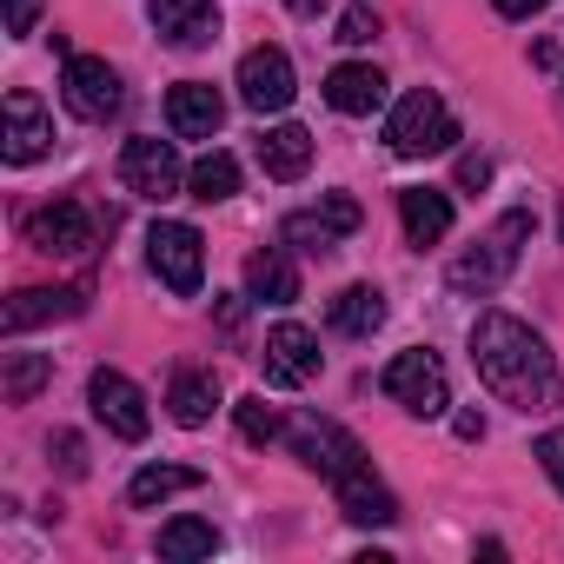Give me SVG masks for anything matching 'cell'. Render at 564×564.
<instances>
[{
    "label": "cell",
    "instance_id": "1",
    "mask_svg": "<svg viewBox=\"0 0 564 564\" xmlns=\"http://www.w3.org/2000/svg\"><path fill=\"white\" fill-rule=\"evenodd\" d=\"M471 366H478L485 392H491L498 405L524 412V419H538V412L557 405V359H551V346H544L524 319H511V313H478V319H471Z\"/></svg>",
    "mask_w": 564,
    "mask_h": 564
},
{
    "label": "cell",
    "instance_id": "2",
    "mask_svg": "<svg viewBox=\"0 0 564 564\" xmlns=\"http://www.w3.org/2000/svg\"><path fill=\"white\" fill-rule=\"evenodd\" d=\"M524 239H531V213H505L491 232H478V246H471V252H458V259H452L445 286H452V293H465V300L498 293L505 279H511V265H518V252H524Z\"/></svg>",
    "mask_w": 564,
    "mask_h": 564
},
{
    "label": "cell",
    "instance_id": "3",
    "mask_svg": "<svg viewBox=\"0 0 564 564\" xmlns=\"http://www.w3.org/2000/svg\"><path fill=\"white\" fill-rule=\"evenodd\" d=\"M386 140H392L399 160H432V153H445V147L458 140V120H452V107H445L432 87H412V94L392 107Z\"/></svg>",
    "mask_w": 564,
    "mask_h": 564
},
{
    "label": "cell",
    "instance_id": "4",
    "mask_svg": "<svg viewBox=\"0 0 564 564\" xmlns=\"http://www.w3.org/2000/svg\"><path fill=\"white\" fill-rule=\"evenodd\" d=\"M147 265L160 272L166 293L193 300L199 279H206V239H199L186 219H153V232H147Z\"/></svg>",
    "mask_w": 564,
    "mask_h": 564
},
{
    "label": "cell",
    "instance_id": "5",
    "mask_svg": "<svg viewBox=\"0 0 564 564\" xmlns=\"http://www.w3.org/2000/svg\"><path fill=\"white\" fill-rule=\"evenodd\" d=\"M379 392L392 399V405H405L412 419H445V405H452V386H445V366H438V352H399L386 372H379Z\"/></svg>",
    "mask_w": 564,
    "mask_h": 564
},
{
    "label": "cell",
    "instance_id": "6",
    "mask_svg": "<svg viewBox=\"0 0 564 564\" xmlns=\"http://www.w3.org/2000/svg\"><path fill=\"white\" fill-rule=\"evenodd\" d=\"M286 445H293V452H300V458H306V465H313L319 478H333V485H339L346 471H359V465H366V445H359V438H352L346 425L319 419V412L293 419V425H286Z\"/></svg>",
    "mask_w": 564,
    "mask_h": 564
},
{
    "label": "cell",
    "instance_id": "7",
    "mask_svg": "<svg viewBox=\"0 0 564 564\" xmlns=\"http://www.w3.org/2000/svg\"><path fill=\"white\" fill-rule=\"evenodd\" d=\"M61 100H67V113H74V120H94V127H107V120L120 113V74H113L107 61H94V54H67Z\"/></svg>",
    "mask_w": 564,
    "mask_h": 564
},
{
    "label": "cell",
    "instance_id": "8",
    "mask_svg": "<svg viewBox=\"0 0 564 564\" xmlns=\"http://www.w3.org/2000/svg\"><path fill=\"white\" fill-rule=\"evenodd\" d=\"M87 405H94V419L113 432V438H127V445H140L147 438V399H140V386L127 379V372H113V366H100L94 379H87Z\"/></svg>",
    "mask_w": 564,
    "mask_h": 564
},
{
    "label": "cell",
    "instance_id": "9",
    "mask_svg": "<svg viewBox=\"0 0 564 564\" xmlns=\"http://www.w3.org/2000/svg\"><path fill=\"white\" fill-rule=\"evenodd\" d=\"M359 199L352 193H326L319 206H306V213H286V226H279V232H286V246H300V252H333L346 232H359Z\"/></svg>",
    "mask_w": 564,
    "mask_h": 564
},
{
    "label": "cell",
    "instance_id": "10",
    "mask_svg": "<svg viewBox=\"0 0 564 564\" xmlns=\"http://www.w3.org/2000/svg\"><path fill=\"white\" fill-rule=\"evenodd\" d=\"M28 239H34V252L80 259V252H94V219H87L80 199H47V206L28 213Z\"/></svg>",
    "mask_w": 564,
    "mask_h": 564
},
{
    "label": "cell",
    "instance_id": "11",
    "mask_svg": "<svg viewBox=\"0 0 564 564\" xmlns=\"http://www.w3.org/2000/svg\"><path fill=\"white\" fill-rule=\"evenodd\" d=\"M293 61H286V47H252L246 61H239V100L252 107V113H286L293 107Z\"/></svg>",
    "mask_w": 564,
    "mask_h": 564
},
{
    "label": "cell",
    "instance_id": "12",
    "mask_svg": "<svg viewBox=\"0 0 564 564\" xmlns=\"http://www.w3.org/2000/svg\"><path fill=\"white\" fill-rule=\"evenodd\" d=\"M319 333L286 319V326H272L265 333V386H313L319 379Z\"/></svg>",
    "mask_w": 564,
    "mask_h": 564
},
{
    "label": "cell",
    "instance_id": "13",
    "mask_svg": "<svg viewBox=\"0 0 564 564\" xmlns=\"http://www.w3.org/2000/svg\"><path fill=\"white\" fill-rule=\"evenodd\" d=\"M120 180H127V193H140V199H173L180 193V153H173V140H127L120 147Z\"/></svg>",
    "mask_w": 564,
    "mask_h": 564
},
{
    "label": "cell",
    "instance_id": "14",
    "mask_svg": "<svg viewBox=\"0 0 564 564\" xmlns=\"http://www.w3.org/2000/svg\"><path fill=\"white\" fill-rule=\"evenodd\" d=\"M147 21L166 47L193 54V47H213L219 41V8L213 0H147Z\"/></svg>",
    "mask_w": 564,
    "mask_h": 564
},
{
    "label": "cell",
    "instance_id": "15",
    "mask_svg": "<svg viewBox=\"0 0 564 564\" xmlns=\"http://www.w3.org/2000/svg\"><path fill=\"white\" fill-rule=\"evenodd\" d=\"M47 147H54V113L28 87H14L8 94V166H34Z\"/></svg>",
    "mask_w": 564,
    "mask_h": 564
},
{
    "label": "cell",
    "instance_id": "16",
    "mask_svg": "<svg viewBox=\"0 0 564 564\" xmlns=\"http://www.w3.org/2000/svg\"><path fill=\"white\" fill-rule=\"evenodd\" d=\"M87 306V293L80 286H28V293H14L8 300V339H21V333H34V326H47V319H74Z\"/></svg>",
    "mask_w": 564,
    "mask_h": 564
},
{
    "label": "cell",
    "instance_id": "17",
    "mask_svg": "<svg viewBox=\"0 0 564 564\" xmlns=\"http://www.w3.org/2000/svg\"><path fill=\"white\" fill-rule=\"evenodd\" d=\"M326 107H333V113H346V120L379 113V107H386V74H379V67H366V61L333 67V74H326Z\"/></svg>",
    "mask_w": 564,
    "mask_h": 564
},
{
    "label": "cell",
    "instance_id": "18",
    "mask_svg": "<svg viewBox=\"0 0 564 564\" xmlns=\"http://www.w3.org/2000/svg\"><path fill=\"white\" fill-rule=\"evenodd\" d=\"M219 120H226V100H219L206 80H180V87L166 94V127H173L180 140H213Z\"/></svg>",
    "mask_w": 564,
    "mask_h": 564
},
{
    "label": "cell",
    "instance_id": "19",
    "mask_svg": "<svg viewBox=\"0 0 564 564\" xmlns=\"http://www.w3.org/2000/svg\"><path fill=\"white\" fill-rule=\"evenodd\" d=\"M399 219H405V239L412 246H438L452 232V193L438 186H405L399 193Z\"/></svg>",
    "mask_w": 564,
    "mask_h": 564
},
{
    "label": "cell",
    "instance_id": "20",
    "mask_svg": "<svg viewBox=\"0 0 564 564\" xmlns=\"http://www.w3.org/2000/svg\"><path fill=\"white\" fill-rule=\"evenodd\" d=\"M246 300H265V306H293L300 300V265L279 252V246H265V252H252L246 259Z\"/></svg>",
    "mask_w": 564,
    "mask_h": 564
},
{
    "label": "cell",
    "instance_id": "21",
    "mask_svg": "<svg viewBox=\"0 0 564 564\" xmlns=\"http://www.w3.org/2000/svg\"><path fill=\"white\" fill-rule=\"evenodd\" d=\"M333 491H339V511H346L352 524H392V518H399V498H392L366 465H359V471H346Z\"/></svg>",
    "mask_w": 564,
    "mask_h": 564
},
{
    "label": "cell",
    "instance_id": "22",
    "mask_svg": "<svg viewBox=\"0 0 564 564\" xmlns=\"http://www.w3.org/2000/svg\"><path fill=\"white\" fill-rule=\"evenodd\" d=\"M313 166V133L306 127H272L259 140V173L265 180H300Z\"/></svg>",
    "mask_w": 564,
    "mask_h": 564
},
{
    "label": "cell",
    "instance_id": "23",
    "mask_svg": "<svg viewBox=\"0 0 564 564\" xmlns=\"http://www.w3.org/2000/svg\"><path fill=\"white\" fill-rule=\"evenodd\" d=\"M326 319H333V333H346V339H372V333L386 326V293H379V286H346V293L326 306Z\"/></svg>",
    "mask_w": 564,
    "mask_h": 564
},
{
    "label": "cell",
    "instance_id": "24",
    "mask_svg": "<svg viewBox=\"0 0 564 564\" xmlns=\"http://www.w3.org/2000/svg\"><path fill=\"white\" fill-rule=\"evenodd\" d=\"M166 405H173V425L199 432V425L213 419V405H219V386H213L206 372H173V392H166Z\"/></svg>",
    "mask_w": 564,
    "mask_h": 564
},
{
    "label": "cell",
    "instance_id": "25",
    "mask_svg": "<svg viewBox=\"0 0 564 564\" xmlns=\"http://www.w3.org/2000/svg\"><path fill=\"white\" fill-rule=\"evenodd\" d=\"M186 186H193V199H199V206H219V199H232V193H239V160H232V153H206V160H193Z\"/></svg>",
    "mask_w": 564,
    "mask_h": 564
},
{
    "label": "cell",
    "instance_id": "26",
    "mask_svg": "<svg viewBox=\"0 0 564 564\" xmlns=\"http://www.w3.org/2000/svg\"><path fill=\"white\" fill-rule=\"evenodd\" d=\"M193 485H199V471H186V465H147V471H133L127 498L147 511V505H166L173 491H193Z\"/></svg>",
    "mask_w": 564,
    "mask_h": 564
},
{
    "label": "cell",
    "instance_id": "27",
    "mask_svg": "<svg viewBox=\"0 0 564 564\" xmlns=\"http://www.w3.org/2000/svg\"><path fill=\"white\" fill-rule=\"evenodd\" d=\"M219 551V531L206 524V518H173V524H160V557H213Z\"/></svg>",
    "mask_w": 564,
    "mask_h": 564
},
{
    "label": "cell",
    "instance_id": "28",
    "mask_svg": "<svg viewBox=\"0 0 564 564\" xmlns=\"http://www.w3.org/2000/svg\"><path fill=\"white\" fill-rule=\"evenodd\" d=\"M54 379V359L47 352H8V372H0V392H8V405H28L41 386Z\"/></svg>",
    "mask_w": 564,
    "mask_h": 564
},
{
    "label": "cell",
    "instance_id": "29",
    "mask_svg": "<svg viewBox=\"0 0 564 564\" xmlns=\"http://www.w3.org/2000/svg\"><path fill=\"white\" fill-rule=\"evenodd\" d=\"M232 419H239V432H246L252 445H272L279 432H286V425H279V412H272L259 392H252V399H239V405H232Z\"/></svg>",
    "mask_w": 564,
    "mask_h": 564
},
{
    "label": "cell",
    "instance_id": "30",
    "mask_svg": "<svg viewBox=\"0 0 564 564\" xmlns=\"http://www.w3.org/2000/svg\"><path fill=\"white\" fill-rule=\"evenodd\" d=\"M531 458L544 465V478L557 485V498H564V432H544L538 445H531Z\"/></svg>",
    "mask_w": 564,
    "mask_h": 564
},
{
    "label": "cell",
    "instance_id": "31",
    "mask_svg": "<svg viewBox=\"0 0 564 564\" xmlns=\"http://www.w3.org/2000/svg\"><path fill=\"white\" fill-rule=\"evenodd\" d=\"M372 34H379V21H372L366 8H346V14H339V34H333V41H346V47H366Z\"/></svg>",
    "mask_w": 564,
    "mask_h": 564
},
{
    "label": "cell",
    "instance_id": "32",
    "mask_svg": "<svg viewBox=\"0 0 564 564\" xmlns=\"http://www.w3.org/2000/svg\"><path fill=\"white\" fill-rule=\"evenodd\" d=\"M47 452H61V471H67V478H80V471H87V452H80V438H74V432H54V445H47Z\"/></svg>",
    "mask_w": 564,
    "mask_h": 564
},
{
    "label": "cell",
    "instance_id": "33",
    "mask_svg": "<svg viewBox=\"0 0 564 564\" xmlns=\"http://www.w3.org/2000/svg\"><path fill=\"white\" fill-rule=\"evenodd\" d=\"M41 8H47V0H8V34H34Z\"/></svg>",
    "mask_w": 564,
    "mask_h": 564
},
{
    "label": "cell",
    "instance_id": "34",
    "mask_svg": "<svg viewBox=\"0 0 564 564\" xmlns=\"http://www.w3.org/2000/svg\"><path fill=\"white\" fill-rule=\"evenodd\" d=\"M485 180H491V160L485 153H465L458 160V186H485Z\"/></svg>",
    "mask_w": 564,
    "mask_h": 564
},
{
    "label": "cell",
    "instance_id": "35",
    "mask_svg": "<svg viewBox=\"0 0 564 564\" xmlns=\"http://www.w3.org/2000/svg\"><path fill=\"white\" fill-rule=\"evenodd\" d=\"M491 8H498L505 21H531V14H544V0H491Z\"/></svg>",
    "mask_w": 564,
    "mask_h": 564
},
{
    "label": "cell",
    "instance_id": "36",
    "mask_svg": "<svg viewBox=\"0 0 564 564\" xmlns=\"http://www.w3.org/2000/svg\"><path fill=\"white\" fill-rule=\"evenodd\" d=\"M458 438H485V419L478 412H458Z\"/></svg>",
    "mask_w": 564,
    "mask_h": 564
},
{
    "label": "cell",
    "instance_id": "37",
    "mask_svg": "<svg viewBox=\"0 0 564 564\" xmlns=\"http://www.w3.org/2000/svg\"><path fill=\"white\" fill-rule=\"evenodd\" d=\"M333 0H293V14H326Z\"/></svg>",
    "mask_w": 564,
    "mask_h": 564
}]
</instances>
